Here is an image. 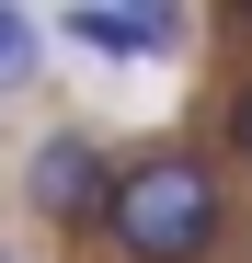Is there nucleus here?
I'll list each match as a JSON object with an SVG mask.
<instances>
[{
	"label": "nucleus",
	"mask_w": 252,
	"mask_h": 263,
	"mask_svg": "<svg viewBox=\"0 0 252 263\" xmlns=\"http://www.w3.org/2000/svg\"><path fill=\"white\" fill-rule=\"evenodd\" d=\"M103 263H229L241 252V172L195 138L115 149V195L92 217Z\"/></svg>",
	"instance_id": "obj_1"
},
{
	"label": "nucleus",
	"mask_w": 252,
	"mask_h": 263,
	"mask_svg": "<svg viewBox=\"0 0 252 263\" xmlns=\"http://www.w3.org/2000/svg\"><path fill=\"white\" fill-rule=\"evenodd\" d=\"M115 195V149H103V126H46L23 160V206L46 217L58 240H92V217Z\"/></svg>",
	"instance_id": "obj_2"
},
{
	"label": "nucleus",
	"mask_w": 252,
	"mask_h": 263,
	"mask_svg": "<svg viewBox=\"0 0 252 263\" xmlns=\"http://www.w3.org/2000/svg\"><path fill=\"white\" fill-rule=\"evenodd\" d=\"M58 34L69 46H92V58H172L184 46V12H103V0H80V12H58Z\"/></svg>",
	"instance_id": "obj_3"
},
{
	"label": "nucleus",
	"mask_w": 252,
	"mask_h": 263,
	"mask_svg": "<svg viewBox=\"0 0 252 263\" xmlns=\"http://www.w3.org/2000/svg\"><path fill=\"white\" fill-rule=\"evenodd\" d=\"M34 46H46V23H34V12H0V92L34 80Z\"/></svg>",
	"instance_id": "obj_4"
},
{
	"label": "nucleus",
	"mask_w": 252,
	"mask_h": 263,
	"mask_svg": "<svg viewBox=\"0 0 252 263\" xmlns=\"http://www.w3.org/2000/svg\"><path fill=\"white\" fill-rule=\"evenodd\" d=\"M218 160H229V172H252V69L229 80V115H218Z\"/></svg>",
	"instance_id": "obj_5"
},
{
	"label": "nucleus",
	"mask_w": 252,
	"mask_h": 263,
	"mask_svg": "<svg viewBox=\"0 0 252 263\" xmlns=\"http://www.w3.org/2000/svg\"><path fill=\"white\" fill-rule=\"evenodd\" d=\"M0 263H12V252H0Z\"/></svg>",
	"instance_id": "obj_6"
}]
</instances>
